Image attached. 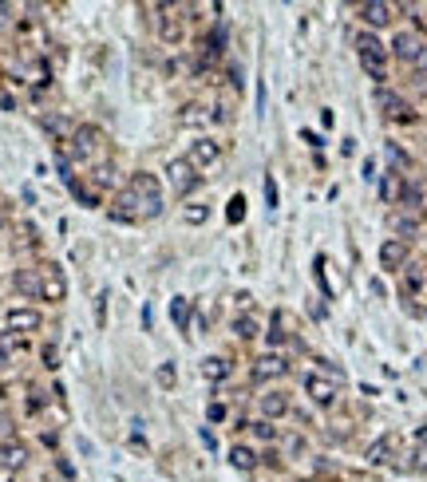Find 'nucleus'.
Wrapping results in <instances>:
<instances>
[{"label":"nucleus","mask_w":427,"mask_h":482,"mask_svg":"<svg viewBox=\"0 0 427 482\" xmlns=\"http://www.w3.org/2000/svg\"><path fill=\"white\" fill-rule=\"evenodd\" d=\"M162 214V186L155 174L147 171H135L127 178V186L123 190H115V202H111V218L115 221H127V225H135V221L143 218H159Z\"/></svg>","instance_id":"1"},{"label":"nucleus","mask_w":427,"mask_h":482,"mask_svg":"<svg viewBox=\"0 0 427 482\" xmlns=\"http://www.w3.org/2000/svg\"><path fill=\"white\" fill-rule=\"evenodd\" d=\"M352 44H356L360 68H364L368 75H372V80L384 87V80H387V48L376 40V36H372V32H356V40H352Z\"/></svg>","instance_id":"2"},{"label":"nucleus","mask_w":427,"mask_h":482,"mask_svg":"<svg viewBox=\"0 0 427 482\" xmlns=\"http://www.w3.org/2000/svg\"><path fill=\"white\" fill-rule=\"evenodd\" d=\"M167 182H170V190L179 194V198H186V194H194L202 186V178L194 174V162L190 159H170L167 162Z\"/></svg>","instance_id":"3"},{"label":"nucleus","mask_w":427,"mask_h":482,"mask_svg":"<svg viewBox=\"0 0 427 482\" xmlns=\"http://www.w3.org/2000/svg\"><path fill=\"white\" fill-rule=\"evenodd\" d=\"M100 142H103V135H100V127H88V123H83V127H76V131H71V159L76 162H88V159H95V154H100Z\"/></svg>","instance_id":"4"},{"label":"nucleus","mask_w":427,"mask_h":482,"mask_svg":"<svg viewBox=\"0 0 427 482\" xmlns=\"http://www.w3.org/2000/svg\"><path fill=\"white\" fill-rule=\"evenodd\" d=\"M301 383H305V395L317 403V407H332V403H337V380H328V376H320V372H308Z\"/></svg>","instance_id":"5"},{"label":"nucleus","mask_w":427,"mask_h":482,"mask_svg":"<svg viewBox=\"0 0 427 482\" xmlns=\"http://www.w3.org/2000/svg\"><path fill=\"white\" fill-rule=\"evenodd\" d=\"M186 159L194 162V171H198V166H214V162L222 159V142L210 139V135H198V139L190 142V154H186Z\"/></svg>","instance_id":"6"},{"label":"nucleus","mask_w":427,"mask_h":482,"mask_svg":"<svg viewBox=\"0 0 427 482\" xmlns=\"http://www.w3.org/2000/svg\"><path fill=\"white\" fill-rule=\"evenodd\" d=\"M40 324H44V316L36 309H24V304L4 312V328L8 332H40Z\"/></svg>","instance_id":"7"},{"label":"nucleus","mask_w":427,"mask_h":482,"mask_svg":"<svg viewBox=\"0 0 427 482\" xmlns=\"http://www.w3.org/2000/svg\"><path fill=\"white\" fill-rule=\"evenodd\" d=\"M289 372V360L281 356V352H269V356H261L258 364H253V380L265 383V380H281V376Z\"/></svg>","instance_id":"8"},{"label":"nucleus","mask_w":427,"mask_h":482,"mask_svg":"<svg viewBox=\"0 0 427 482\" xmlns=\"http://www.w3.org/2000/svg\"><path fill=\"white\" fill-rule=\"evenodd\" d=\"M407 241L399 237H384V245H380V269H404L407 265Z\"/></svg>","instance_id":"9"},{"label":"nucleus","mask_w":427,"mask_h":482,"mask_svg":"<svg viewBox=\"0 0 427 482\" xmlns=\"http://www.w3.org/2000/svg\"><path fill=\"white\" fill-rule=\"evenodd\" d=\"M376 103H380V111H384L387 119H399V123H407V119H411V115H407V103H404V95H396V91L376 87Z\"/></svg>","instance_id":"10"},{"label":"nucleus","mask_w":427,"mask_h":482,"mask_svg":"<svg viewBox=\"0 0 427 482\" xmlns=\"http://www.w3.org/2000/svg\"><path fill=\"white\" fill-rule=\"evenodd\" d=\"M419 51H423V44H419L416 32H399L396 40H392V56H396V60H404V63H416Z\"/></svg>","instance_id":"11"},{"label":"nucleus","mask_w":427,"mask_h":482,"mask_svg":"<svg viewBox=\"0 0 427 482\" xmlns=\"http://www.w3.org/2000/svg\"><path fill=\"white\" fill-rule=\"evenodd\" d=\"M12 285H16V292H24V297H36V301H40L44 269H16V273H12Z\"/></svg>","instance_id":"12"},{"label":"nucleus","mask_w":427,"mask_h":482,"mask_svg":"<svg viewBox=\"0 0 427 482\" xmlns=\"http://www.w3.org/2000/svg\"><path fill=\"white\" fill-rule=\"evenodd\" d=\"M179 123L186 127V131H198V127H206V123H214V111L202 107V103H190V107H182Z\"/></svg>","instance_id":"13"},{"label":"nucleus","mask_w":427,"mask_h":482,"mask_svg":"<svg viewBox=\"0 0 427 482\" xmlns=\"http://www.w3.org/2000/svg\"><path fill=\"white\" fill-rule=\"evenodd\" d=\"M360 16H364V24H372V28H384V24L392 20V4L368 0V4H360Z\"/></svg>","instance_id":"14"},{"label":"nucleus","mask_w":427,"mask_h":482,"mask_svg":"<svg viewBox=\"0 0 427 482\" xmlns=\"http://www.w3.org/2000/svg\"><path fill=\"white\" fill-rule=\"evenodd\" d=\"M289 415V395L285 392H265L261 395V419H281Z\"/></svg>","instance_id":"15"},{"label":"nucleus","mask_w":427,"mask_h":482,"mask_svg":"<svg viewBox=\"0 0 427 482\" xmlns=\"http://www.w3.org/2000/svg\"><path fill=\"white\" fill-rule=\"evenodd\" d=\"M68 297V285L56 269H44V289H40V301H64Z\"/></svg>","instance_id":"16"},{"label":"nucleus","mask_w":427,"mask_h":482,"mask_svg":"<svg viewBox=\"0 0 427 482\" xmlns=\"http://www.w3.org/2000/svg\"><path fill=\"white\" fill-rule=\"evenodd\" d=\"M24 462H28V451H24L20 443H0V466H8V471H20Z\"/></svg>","instance_id":"17"},{"label":"nucleus","mask_w":427,"mask_h":482,"mask_svg":"<svg viewBox=\"0 0 427 482\" xmlns=\"http://www.w3.org/2000/svg\"><path fill=\"white\" fill-rule=\"evenodd\" d=\"M190 312H194V301H190V297H174V301H170V321H174L179 332L190 328Z\"/></svg>","instance_id":"18"},{"label":"nucleus","mask_w":427,"mask_h":482,"mask_svg":"<svg viewBox=\"0 0 427 482\" xmlns=\"http://www.w3.org/2000/svg\"><path fill=\"white\" fill-rule=\"evenodd\" d=\"M387 225L399 233V241H407V237H416V230H419V214H392Z\"/></svg>","instance_id":"19"},{"label":"nucleus","mask_w":427,"mask_h":482,"mask_svg":"<svg viewBox=\"0 0 427 482\" xmlns=\"http://www.w3.org/2000/svg\"><path fill=\"white\" fill-rule=\"evenodd\" d=\"M399 190H404V174L387 171V174H384V182H380V198L392 202V206H399Z\"/></svg>","instance_id":"20"},{"label":"nucleus","mask_w":427,"mask_h":482,"mask_svg":"<svg viewBox=\"0 0 427 482\" xmlns=\"http://www.w3.org/2000/svg\"><path fill=\"white\" fill-rule=\"evenodd\" d=\"M399 206H404L407 214H416L419 206H423V190H419L411 178H404V190H399Z\"/></svg>","instance_id":"21"},{"label":"nucleus","mask_w":427,"mask_h":482,"mask_svg":"<svg viewBox=\"0 0 427 482\" xmlns=\"http://www.w3.org/2000/svg\"><path fill=\"white\" fill-rule=\"evenodd\" d=\"M182 221H186V225H202V221H210V206H206V202H186V206H182Z\"/></svg>","instance_id":"22"},{"label":"nucleus","mask_w":427,"mask_h":482,"mask_svg":"<svg viewBox=\"0 0 427 482\" xmlns=\"http://www.w3.org/2000/svg\"><path fill=\"white\" fill-rule=\"evenodd\" d=\"M229 462H234V466H238V471H253V466H258V455L249 451V447H229Z\"/></svg>","instance_id":"23"},{"label":"nucleus","mask_w":427,"mask_h":482,"mask_svg":"<svg viewBox=\"0 0 427 482\" xmlns=\"http://www.w3.org/2000/svg\"><path fill=\"white\" fill-rule=\"evenodd\" d=\"M202 376H206V380H226L229 364L222 360V356H206V360H202Z\"/></svg>","instance_id":"24"},{"label":"nucleus","mask_w":427,"mask_h":482,"mask_svg":"<svg viewBox=\"0 0 427 482\" xmlns=\"http://www.w3.org/2000/svg\"><path fill=\"white\" fill-rule=\"evenodd\" d=\"M387 455H392V435H380V439L368 447V462L380 466V462H387Z\"/></svg>","instance_id":"25"},{"label":"nucleus","mask_w":427,"mask_h":482,"mask_svg":"<svg viewBox=\"0 0 427 482\" xmlns=\"http://www.w3.org/2000/svg\"><path fill=\"white\" fill-rule=\"evenodd\" d=\"M222 51H226V24H218V28L206 36V56L210 60H218Z\"/></svg>","instance_id":"26"},{"label":"nucleus","mask_w":427,"mask_h":482,"mask_svg":"<svg viewBox=\"0 0 427 482\" xmlns=\"http://www.w3.org/2000/svg\"><path fill=\"white\" fill-rule=\"evenodd\" d=\"M91 182H95V190H111V186H115V171H111L107 162H100L95 174H91Z\"/></svg>","instance_id":"27"},{"label":"nucleus","mask_w":427,"mask_h":482,"mask_svg":"<svg viewBox=\"0 0 427 482\" xmlns=\"http://www.w3.org/2000/svg\"><path fill=\"white\" fill-rule=\"evenodd\" d=\"M249 431L258 435L261 443H273V439H277V427H273V423H269V419H258V423H249Z\"/></svg>","instance_id":"28"},{"label":"nucleus","mask_w":427,"mask_h":482,"mask_svg":"<svg viewBox=\"0 0 427 482\" xmlns=\"http://www.w3.org/2000/svg\"><path fill=\"white\" fill-rule=\"evenodd\" d=\"M234 332H238L241 340H253V336H258V321H253V316H238V321H234Z\"/></svg>","instance_id":"29"},{"label":"nucleus","mask_w":427,"mask_h":482,"mask_svg":"<svg viewBox=\"0 0 427 482\" xmlns=\"http://www.w3.org/2000/svg\"><path fill=\"white\" fill-rule=\"evenodd\" d=\"M387 159H392V166H396V174H399V171H407V166H411V159H407V154L399 151L396 142H387Z\"/></svg>","instance_id":"30"},{"label":"nucleus","mask_w":427,"mask_h":482,"mask_svg":"<svg viewBox=\"0 0 427 482\" xmlns=\"http://www.w3.org/2000/svg\"><path fill=\"white\" fill-rule=\"evenodd\" d=\"M12 348H16V340H12L8 332H0V368H8V360H12Z\"/></svg>","instance_id":"31"},{"label":"nucleus","mask_w":427,"mask_h":482,"mask_svg":"<svg viewBox=\"0 0 427 482\" xmlns=\"http://www.w3.org/2000/svg\"><path fill=\"white\" fill-rule=\"evenodd\" d=\"M44 131H52V135H64V131H68V123H64L60 115H48V119H44Z\"/></svg>","instance_id":"32"},{"label":"nucleus","mask_w":427,"mask_h":482,"mask_svg":"<svg viewBox=\"0 0 427 482\" xmlns=\"http://www.w3.org/2000/svg\"><path fill=\"white\" fill-rule=\"evenodd\" d=\"M269 344H273V348H281V344H285V332H281V316H273V328H269Z\"/></svg>","instance_id":"33"},{"label":"nucleus","mask_w":427,"mask_h":482,"mask_svg":"<svg viewBox=\"0 0 427 482\" xmlns=\"http://www.w3.org/2000/svg\"><path fill=\"white\" fill-rule=\"evenodd\" d=\"M241 206H246V198H241V194H238V198H234V202H229V214H226V218L234 221V225H238V221H241Z\"/></svg>","instance_id":"34"},{"label":"nucleus","mask_w":427,"mask_h":482,"mask_svg":"<svg viewBox=\"0 0 427 482\" xmlns=\"http://www.w3.org/2000/svg\"><path fill=\"white\" fill-rule=\"evenodd\" d=\"M265 202H269V210H277V182L265 178Z\"/></svg>","instance_id":"35"},{"label":"nucleus","mask_w":427,"mask_h":482,"mask_svg":"<svg viewBox=\"0 0 427 482\" xmlns=\"http://www.w3.org/2000/svg\"><path fill=\"white\" fill-rule=\"evenodd\" d=\"M206 419H210V423H222V419H226V407H222V403H210V407H206Z\"/></svg>","instance_id":"36"},{"label":"nucleus","mask_w":427,"mask_h":482,"mask_svg":"<svg viewBox=\"0 0 427 482\" xmlns=\"http://www.w3.org/2000/svg\"><path fill=\"white\" fill-rule=\"evenodd\" d=\"M159 383H162V388L174 383V368H170V364H162V368H159Z\"/></svg>","instance_id":"37"},{"label":"nucleus","mask_w":427,"mask_h":482,"mask_svg":"<svg viewBox=\"0 0 427 482\" xmlns=\"http://www.w3.org/2000/svg\"><path fill=\"white\" fill-rule=\"evenodd\" d=\"M8 20H12V4H0V28H4Z\"/></svg>","instance_id":"38"},{"label":"nucleus","mask_w":427,"mask_h":482,"mask_svg":"<svg viewBox=\"0 0 427 482\" xmlns=\"http://www.w3.org/2000/svg\"><path fill=\"white\" fill-rule=\"evenodd\" d=\"M103 312H107V292H100V304H95V316L103 321Z\"/></svg>","instance_id":"39"},{"label":"nucleus","mask_w":427,"mask_h":482,"mask_svg":"<svg viewBox=\"0 0 427 482\" xmlns=\"http://www.w3.org/2000/svg\"><path fill=\"white\" fill-rule=\"evenodd\" d=\"M301 139H305L308 147H320V135H313V131H301Z\"/></svg>","instance_id":"40"},{"label":"nucleus","mask_w":427,"mask_h":482,"mask_svg":"<svg viewBox=\"0 0 427 482\" xmlns=\"http://www.w3.org/2000/svg\"><path fill=\"white\" fill-rule=\"evenodd\" d=\"M416 443H419V447H427V423H423V427H416Z\"/></svg>","instance_id":"41"},{"label":"nucleus","mask_w":427,"mask_h":482,"mask_svg":"<svg viewBox=\"0 0 427 482\" xmlns=\"http://www.w3.org/2000/svg\"><path fill=\"white\" fill-rule=\"evenodd\" d=\"M416 68H419V71H427V48L419 51V60H416Z\"/></svg>","instance_id":"42"}]
</instances>
